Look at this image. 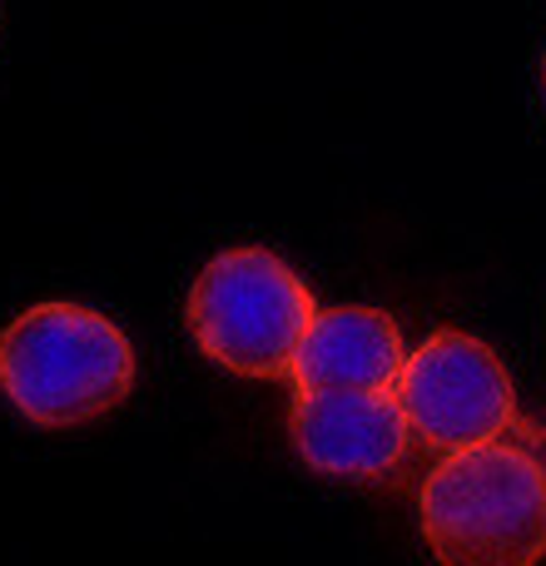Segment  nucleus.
<instances>
[{
  "label": "nucleus",
  "instance_id": "obj_5",
  "mask_svg": "<svg viewBox=\"0 0 546 566\" xmlns=\"http://www.w3.org/2000/svg\"><path fill=\"white\" fill-rule=\"evenodd\" d=\"M288 432L313 472L353 482H378L398 472L412 442V422L392 388H298Z\"/></svg>",
  "mask_w": 546,
  "mask_h": 566
},
{
  "label": "nucleus",
  "instance_id": "obj_6",
  "mask_svg": "<svg viewBox=\"0 0 546 566\" xmlns=\"http://www.w3.org/2000/svg\"><path fill=\"white\" fill-rule=\"evenodd\" d=\"M408 363L398 323L382 308H323L293 358L298 388H398Z\"/></svg>",
  "mask_w": 546,
  "mask_h": 566
},
{
  "label": "nucleus",
  "instance_id": "obj_7",
  "mask_svg": "<svg viewBox=\"0 0 546 566\" xmlns=\"http://www.w3.org/2000/svg\"><path fill=\"white\" fill-rule=\"evenodd\" d=\"M542 80H546V65H542Z\"/></svg>",
  "mask_w": 546,
  "mask_h": 566
},
{
  "label": "nucleus",
  "instance_id": "obj_3",
  "mask_svg": "<svg viewBox=\"0 0 546 566\" xmlns=\"http://www.w3.org/2000/svg\"><path fill=\"white\" fill-rule=\"evenodd\" d=\"M318 318L308 283L269 249H229L209 259L189 289V328L214 363L239 378H283Z\"/></svg>",
  "mask_w": 546,
  "mask_h": 566
},
{
  "label": "nucleus",
  "instance_id": "obj_2",
  "mask_svg": "<svg viewBox=\"0 0 546 566\" xmlns=\"http://www.w3.org/2000/svg\"><path fill=\"white\" fill-rule=\"evenodd\" d=\"M0 388L35 428H80L129 398L135 348L105 313L35 303L0 333Z\"/></svg>",
  "mask_w": 546,
  "mask_h": 566
},
{
  "label": "nucleus",
  "instance_id": "obj_1",
  "mask_svg": "<svg viewBox=\"0 0 546 566\" xmlns=\"http://www.w3.org/2000/svg\"><path fill=\"white\" fill-rule=\"evenodd\" d=\"M418 522L438 566H537L546 557V468L507 438L448 452L422 482Z\"/></svg>",
  "mask_w": 546,
  "mask_h": 566
},
{
  "label": "nucleus",
  "instance_id": "obj_4",
  "mask_svg": "<svg viewBox=\"0 0 546 566\" xmlns=\"http://www.w3.org/2000/svg\"><path fill=\"white\" fill-rule=\"evenodd\" d=\"M392 392L412 422V438L438 452L477 448L517 422V388L507 368L472 333H432L418 353H408Z\"/></svg>",
  "mask_w": 546,
  "mask_h": 566
}]
</instances>
